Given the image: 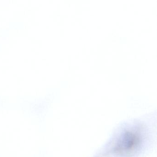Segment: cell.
Listing matches in <instances>:
<instances>
[{
	"mask_svg": "<svg viewBox=\"0 0 157 157\" xmlns=\"http://www.w3.org/2000/svg\"><path fill=\"white\" fill-rule=\"evenodd\" d=\"M133 130H126L115 143L116 153L125 156H129L136 152L141 146V137L140 133Z\"/></svg>",
	"mask_w": 157,
	"mask_h": 157,
	"instance_id": "1",
	"label": "cell"
}]
</instances>
